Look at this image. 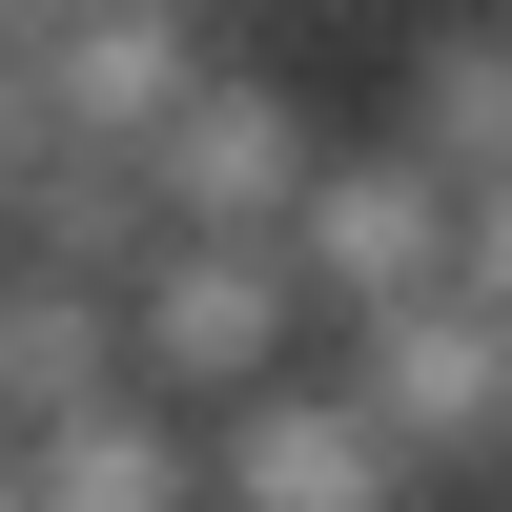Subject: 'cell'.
I'll return each mask as SVG.
<instances>
[{
	"mask_svg": "<svg viewBox=\"0 0 512 512\" xmlns=\"http://www.w3.org/2000/svg\"><path fill=\"white\" fill-rule=\"evenodd\" d=\"M308 267H287L267 226H164L144 246V287H123V349H144V390L164 410H246V390H287L308 369Z\"/></svg>",
	"mask_w": 512,
	"mask_h": 512,
	"instance_id": "cell-1",
	"label": "cell"
},
{
	"mask_svg": "<svg viewBox=\"0 0 512 512\" xmlns=\"http://www.w3.org/2000/svg\"><path fill=\"white\" fill-rule=\"evenodd\" d=\"M287 267H308L328 328H390V308H451V267H472V185L410 144H328V185L287 205Z\"/></svg>",
	"mask_w": 512,
	"mask_h": 512,
	"instance_id": "cell-2",
	"label": "cell"
},
{
	"mask_svg": "<svg viewBox=\"0 0 512 512\" xmlns=\"http://www.w3.org/2000/svg\"><path fill=\"white\" fill-rule=\"evenodd\" d=\"M431 472L390 451V410L349 369H287V390L205 410V512H410Z\"/></svg>",
	"mask_w": 512,
	"mask_h": 512,
	"instance_id": "cell-3",
	"label": "cell"
},
{
	"mask_svg": "<svg viewBox=\"0 0 512 512\" xmlns=\"http://www.w3.org/2000/svg\"><path fill=\"white\" fill-rule=\"evenodd\" d=\"M144 185H164V226H267V246H287V205L328 185V123L287 103L267 62H205V103L144 144Z\"/></svg>",
	"mask_w": 512,
	"mask_h": 512,
	"instance_id": "cell-4",
	"label": "cell"
},
{
	"mask_svg": "<svg viewBox=\"0 0 512 512\" xmlns=\"http://www.w3.org/2000/svg\"><path fill=\"white\" fill-rule=\"evenodd\" d=\"M349 390L390 410V451L410 472H492L512 451V328L451 287V308H390V328H349Z\"/></svg>",
	"mask_w": 512,
	"mask_h": 512,
	"instance_id": "cell-5",
	"label": "cell"
},
{
	"mask_svg": "<svg viewBox=\"0 0 512 512\" xmlns=\"http://www.w3.org/2000/svg\"><path fill=\"white\" fill-rule=\"evenodd\" d=\"M41 103H62V144H123V164H144L164 123L205 103V0H82V21L41 41Z\"/></svg>",
	"mask_w": 512,
	"mask_h": 512,
	"instance_id": "cell-6",
	"label": "cell"
},
{
	"mask_svg": "<svg viewBox=\"0 0 512 512\" xmlns=\"http://www.w3.org/2000/svg\"><path fill=\"white\" fill-rule=\"evenodd\" d=\"M103 390H144V349H123V287H62V267H21V287H0V451L82 431Z\"/></svg>",
	"mask_w": 512,
	"mask_h": 512,
	"instance_id": "cell-7",
	"label": "cell"
},
{
	"mask_svg": "<svg viewBox=\"0 0 512 512\" xmlns=\"http://www.w3.org/2000/svg\"><path fill=\"white\" fill-rule=\"evenodd\" d=\"M21 492H41V512H205V410L103 390L82 431H41V451H21Z\"/></svg>",
	"mask_w": 512,
	"mask_h": 512,
	"instance_id": "cell-8",
	"label": "cell"
},
{
	"mask_svg": "<svg viewBox=\"0 0 512 512\" xmlns=\"http://www.w3.org/2000/svg\"><path fill=\"white\" fill-rule=\"evenodd\" d=\"M390 144H410V164H451V185H512V21H431V41H410Z\"/></svg>",
	"mask_w": 512,
	"mask_h": 512,
	"instance_id": "cell-9",
	"label": "cell"
},
{
	"mask_svg": "<svg viewBox=\"0 0 512 512\" xmlns=\"http://www.w3.org/2000/svg\"><path fill=\"white\" fill-rule=\"evenodd\" d=\"M62 164V103H41V41H0V205Z\"/></svg>",
	"mask_w": 512,
	"mask_h": 512,
	"instance_id": "cell-10",
	"label": "cell"
},
{
	"mask_svg": "<svg viewBox=\"0 0 512 512\" xmlns=\"http://www.w3.org/2000/svg\"><path fill=\"white\" fill-rule=\"evenodd\" d=\"M451 287H472V308L512 328V185H472V267H451Z\"/></svg>",
	"mask_w": 512,
	"mask_h": 512,
	"instance_id": "cell-11",
	"label": "cell"
},
{
	"mask_svg": "<svg viewBox=\"0 0 512 512\" xmlns=\"http://www.w3.org/2000/svg\"><path fill=\"white\" fill-rule=\"evenodd\" d=\"M62 21H82V0H0V41H62Z\"/></svg>",
	"mask_w": 512,
	"mask_h": 512,
	"instance_id": "cell-12",
	"label": "cell"
},
{
	"mask_svg": "<svg viewBox=\"0 0 512 512\" xmlns=\"http://www.w3.org/2000/svg\"><path fill=\"white\" fill-rule=\"evenodd\" d=\"M0 287H21V205H0Z\"/></svg>",
	"mask_w": 512,
	"mask_h": 512,
	"instance_id": "cell-13",
	"label": "cell"
},
{
	"mask_svg": "<svg viewBox=\"0 0 512 512\" xmlns=\"http://www.w3.org/2000/svg\"><path fill=\"white\" fill-rule=\"evenodd\" d=\"M0 512H41V492H21V451H0Z\"/></svg>",
	"mask_w": 512,
	"mask_h": 512,
	"instance_id": "cell-14",
	"label": "cell"
}]
</instances>
